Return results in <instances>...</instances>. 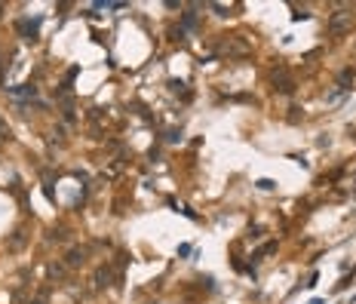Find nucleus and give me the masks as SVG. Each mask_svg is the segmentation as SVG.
Listing matches in <instances>:
<instances>
[{"label":"nucleus","mask_w":356,"mask_h":304,"mask_svg":"<svg viewBox=\"0 0 356 304\" xmlns=\"http://www.w3.org/2000/svg\"><path fill=\"white\" fill-rule=\"evenodd\" d=\"M34 304H47V301H43V298H37V301H34Z\"/></svg>","instance_id":"10"},{"label":"nucleus","mask_w":356,"mask_h":304,"mask_svg":"<svg viewBox=\"0 0 356 304\" xmlns=\"http://www.w3.org/2000/svg\"><path fill=\"white\" fill-rule=\"evenodd\" d=\"M0 77H3V71H0Z\"/></svg>","instance_id":"11"},{"label":"nucleus","mask_w":356,"mask_h":304,"mask_svg":"<svg viewBox=\"0 0 356 304\" xmlns=\"http://www.w3.org/2000/svg\"><path fill=\"white\" fill-rule=\"evenodd\" d=\"M83 261H86V252L83 249H71V252H68V264H71V267L83 264Z\"/></svg>","instance_id":"3"},{"label":"nucleus","mask_w":356,"mask_h":304,"mask_svg":"<svg viewBox=\"0 0 356 304\" xmlns=\"http://www.w3.org/2000/svg\"><path fill=\"white\" fill-rule=\"evenodd\" d=\"M350 25H353V13L350 9H338V13H332V19H329V34L332 37H341V34L350 31Z\"/></svg>","instance_id":"1"},{"label":"nucleus","mask_w":356,"mask_h":304,"mask_svg":"<svg viewBox=\"0 0 356 304\" xmlns=\"http://www.w3.org/2000/svg\"><path fill=\"white\" fill-rule=\"evenodd\" d=\"M193 25H197V16H193V13H185V28H193Z\"/></svg>","instance_id":"8"},{"label":"nucleus","mask_w":356,"mask_h":304,"mask_svg":"<svg viewBox=\"0 0 356 304\" xmlns=\"http://www.w3.org/2000/svg\"><path fill=\"white\" fill-rule=\"evenodd\" d=\"M22 243H25V237H22V230H16V237H13V240H9V249H19V246H22Z\"/></svg>","instance_id":"6"},{"label":"nucleus","mask_w":356,"mask_h":304,"mask_svg":"<svg viewBox=\"0 0 356 304\" xmlns=\"http://www.w3.org/2000/svg\"><path fill=\"white\" fill-rule=\"evenodd\" d=\"M273 89H280V92H292L295 86H292V80L285 77L283 71H280V80H273Z\"/></svg>","instance_id":"4"},{"label":"nucleus","mask_w":356,"mask_h":304,"mask_svg":"<svg viewBox=\"0 0 356 304\" xmlns=\"http://www.w3.org/2000/svg\"><path fill=\"white\" fill-rule=\"evenodd\" d=\"M9 92L19 96V99H34V96H37V86H34V83H22V86H9Z\"/></svg>","instance_id":"2"},{"label":"nucleus","mask_w":356,"mask_h":304,"mask_svg":"<svg viewBox=\"0 0 356 304\" xmlns=\"http://www.w3.org/2000/svg\"><path fill=\"white\" fill-rule=\"evenodd\" d=\"M258 188H261V191H270V188H273V181H270V178H261V181H258Z\"/></svg>","instance_id":"9"},{"label":"nucleus","mask_w":356,"mask_h":304,"mask_svg":"<svg viewBox=\"0 0 356 304\" xmlns=\"http://www.w3.org/2000/svg\"><path fill=\"white\" fill-rule=\"evenodd\" d=\"M95 279H98V286H108V279H111V274H108V271H98V277H95Z\"/></svg>","instance_id":"7"},{"label":"nucleus","mask_w":356,"mask_h":304,"mask_svg":"<svg viewBox=\"0 0 356 304\" xmlns=\"http://www.w3.org/2000/svg\"><path fill=\"white\" fill-rule=\"evenodd\" d=\"M0 142H13V129H9V123L0 117Z\"/></svg>","instance_id":"5"}]
</instances>
